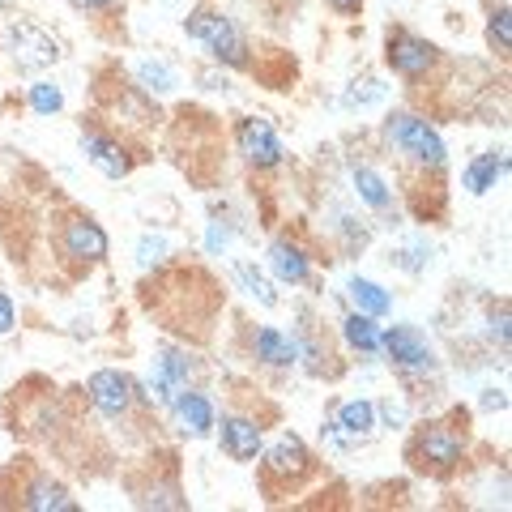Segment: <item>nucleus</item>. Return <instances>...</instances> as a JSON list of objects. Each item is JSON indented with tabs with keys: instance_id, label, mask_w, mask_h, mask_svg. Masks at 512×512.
I'll return each instance as SVG.
<instances>
[{
	"instance_id": "28",
	"label": "nucleus",
	"mask_w": 512,
	"mask_h": 512,
	"mask_svg": "<svg viewBox=\"0 0 512 512\" xmlns=\"http://www.w3.org/2000/svg\"><path fill=\"white\" fill-rule=\"evenodd\" d=\"M163 256H167V239H163V235H146V239L137 244V261L146 265V269H150V265H158Z\"/></svg>"
},
{
	"instance_id": "19",
	"label": "nucleus",
	"mask_w": 512,
	"mask_h": 512,
	"mask_svg": "<svg viewBox=\"0 0 512 512\" xmlns=\"http://www.w3.org/2000/svg\"><path fill=\"white\" fill-rule=\"evenodd\" d=\"M350 184H355L359 201H367L376 214H389V210H393V188L384 184V175H380V171H372V167H355V171H350Z\"/></svg>"
},
{
	"instance_id": "11",
	"label": "nucleus",
	"mask_w": 512,
	"mask_h": 512,
	"mask_svg": "<svg viewBox=\"0 0 512 512\" xmlns=\"http://www.w3.org/2000/svg\"><path fill=\"white\" fill-rule=\"evenodd\" d=\"M171 414H175V423H180V431H188V436H210V427H214V402L197 389L175 393Z\"/></svg>"
},
{
	"instance_id": "29",
	"label": "nucleus",
	"mask_w": 512,
	"mask_h": 512,
	"mask_svg": "<svg viewBox=\"0 0 512 512\" xmlns=\"http://www.w3.org/2000/svg\"><path fill=\"white\" fill-rule=\"evenodd\" d=\"M376 414H380V419L389 423V427H402V423H406V406H397L393 397H389V402H380V406H376Z\"/></svg>"
},
{
	"instance_id": "2",
	"label": "nucleus",
	"mask_w": 512,
	"mask_h": 512,
	"mask_svg": "<svg viewBox=\"0 0 512 512\" xmlns=\"http://www.w3.org/2000/svg\"><path fill=\"white\" fill-rule=\"evenodd\" d=\"M406 453L423 474H448V470L461 466V457H466V440H461L457 427H448V423H427V427H419V436L410 440Z\"/></svg>"
},
{
	"instance_id": "16",
	"label": "nucleus",
	"mask_w": 512,
	"mask_h": 512,
	"mask_svg": "<svg viewBox=\"0 0 512 512\" xmlns=\"http://www.w3.org/2000/svg\"><path fill=\"white\" fill-rule=\"evenodd\" d=\"M269 269H274L282 282L299 286V282H308L312 261H308V252H303L299 244H291V239H278V244L269 248Z\"/></svg>"
},
{
	"instance_id": "22",
	"label": "nucleus",
	"mask_w": 512,
	"mask_h": 512,
	"mask_svg": "<svg viewBox=\"0 0 512 512\" xmlns=\"http://www.w3.org/2000/svg\"><path fill=\"white\" fill-rule=\"evenodd\" d=\"M137 82H141V90H150V94H171L175 86H180V77H175V69L167 60H141L137 64Z\"/></svg>"
},
{
	"instance_id": "15",
	"label": "nucleus",
	"mask_w": 512,
	"mask_h": 512,
	"mask_svg": "<svg viewBox=\"0 0 512 512\" xmlns=\"http://www.w3.org/2000/svg\"><path fill=\"white\" fill-rule=\"evenodd\" d=\"M82 154L90 167H99L107 180H124L128 175V158H124V146H116L111 137L103 133H82Z\"/></svg>"
},
{
	"instance_id": "13",
	"label": "nucleus",
	"mask_w": 512,
	"mask_h": 512,
	"mask_svg": "<svg viewBox=\"0 0 512 512\" xmlns=\"http://www.w3.org/2000/svg\"><path fill=\"white\" fill-rule=\"evenodd\" d=\"M308 466H312V457H308V448H303L299 436H282L265 453V474L269 478H299V474H308Z\"/></svg>"
},
{
	"instance_id": "30",
	"label": "nucleus",
	"mask_w": 512,
	"mask_h": 512,
	"mask_svg": "<svg viewBox=\"0 0 512 512\" xmlns=\"http://www.w3.org/2000/svg\"><path fill=\"white\" fill-rule=\"evenodd\" d=\"M13 325H18V308H13V299L0 291V333H9Z\"/></svg>"
},
{
	"instance_id": "27",
	"label": "nucleus",
	"mask_w": 512,
	"mask_h": 512,
	"mask_svg": "<svg viewBox=\"0 0 512 512\" xmlns=\"http://www.w3.org/2000/svg\"><path fill=\"white\" fill-rule=\"evenodd\" d=\"M380 99H384V86L376 77H363V82H355L346 90V107H367V103H380Z\"/></svg>"
},
{
	"instance_id": "25",
	"label": "nucleus",
	"mask_w": 512,
	"mask_h": 512,
	"mask_svg": "<svg viewBox=\"0 0 512 512\" xmlns=\"http://www.w3.org/2000/svg\"><path fill=\"white\" fill-rule=\"evenodd\" d=\"M30 107L39 111V116H56V111L64 107V94L56 82H35L30 86Z\"/></svg>"
},
{
	"instance_id": "31",
	"label": "nucleus",
	"mask_w": 512,
	"mask_h": 512,
	"mask_svg": "<svg viewBox=\"0 0 512 512\" xmlns=\"http://www.w3.org/2000/svg\"><path fill=\"white\" fill-rule=\"evenodd\" d=\"M227 239H231V231L222 227V222H210V235H205V244H210V252H222V248H227Z\"/></svg>"
},
{
	"instance_id": "4",
	"label": "nucleus",
	"mask_w": 512,
	"mask_h": 512,
	"mask_svg": "<svg viewBox=\"0 0 512 512\" xmlns=\"http://www.w3.org/2000/svg\"><path fill=\"white\" fill-rule=\"evenodd\" d=\"M380 350L410 376H436V367H440L436 350L427 346V338L414 325H393L389 333H380Z\"/></svg>"
},
{
	"instance_id": "32",
	"label": "nucleus",
	"mask_w": 512,
	"mask_h": 512,
	"mask_svg": "<svg viewBox=\"0 0 512 512\" xmlns=\"http://www.w3.org/2000/svg\"><path fill=\"white\" fill-rule=\"evenodd\" d=\"M483 406H487V410H504V406H508V397H504V389H487V397H483Z\"/></svg>"
},
{
	"instance_id": "26",
	"label": "nucleus",
	"mask_w": 512,
	"mask_h": 512,
	"mask_svg": "<svg viewBox=\"0 0 512 512\" xmlns=\"http://www.w3.org/2000/svg\"><path fill=\"white\" fill-rule=\"evenodd\" d=\"M487 39H491L495 52H508V47H512V22H508V9H504V5L491 13V22H487Z\"/></svg>"
},
{
	"instance_id": "23",
	"label": "nucleus",
	"mask_w": 512,
	"mask_h": 512,
	"mask_svg": "<svg viewBox=\"0 0 512 512\" xmlns=\"http://www.w3.org/2000/svg\"><path fill=\"white\" fill-rule=\"evenodd\" d=\"M154 372L167 380L171 393H180V389H188V380H192V363H188L184 355H175V350H163V355H158V363H154Z\"/></svg>"
},
{
	"instance_id": "3",
	"label": "nucleus",
	"mask_w": 512,
	"mask_h": 512,
	"mask_svg": "<svg viewBox=\"0 0 512 512\" xmlns=\"http://www.w3.org/2000/svg\"><path fill=\"white\" fill-rule=\"evenodd\" d=\"M188 39L205 43V52H210L218 64H248V43L244 35H239V26L231 18H222V13H192V18L184 22Z\"/></svg>"
},
{
	"instance_id": "12",
	"label": "nucleus",
	"mask_w": 512,
	"mask_h": 512,
	"mask_svg": "<svg viewBox=\"0 0 512 512\" xmlns=\"http://www.w3.org/2000/svg\"><path fill=\"white\" fill-rule=\"evenodd\" d=\"M222 453L231 461H256V453H261V427H256V419L227 414L222 419Z\"/></svg>"
},
{
	"instance_id": "18",
	"label": "nucleus",
	"mask_w": 512,
	"mask_h": 512,
	"mask_svg": "<svg viewBox=\"0 0 512 512\" xmlns=\"http://www.w3.org/2000/svg\"><path fill=\"white\" fill-rule=\"evenodd\" d=\"M22 508H35V512H73L77 500L52 478H35L26 491H22Z\"/></svg>"
},
{
	"instance_id": "14",
	"label": "nucleus",
	"mask_w": 512,
	"mask_h": 512,
	"mask_svg": "<svg viewBox=\"0 0 512 512\" xmlns=\"http://www.w3.org/2000/svg\"><path fill=\"white\" fill-rule=\"evenodd\" d=\"M252 355L261 359V363H269V367H295L299 363V342L286 338L282 329L265 325V329L252 333Z\"/></svg>"
},
{
	"instance_id": "20",
	"label": "nucleus",
	"mask_w": 512,
	"mask_h": 512,
	"mask_svg": "<svg viewBox=\"0 0 512 512\" xmlns=\"http://www.w3.org/2000/svg\"><path fill=\"white\" fill-rule=\"evenodd\" d=\"M342 338L350 350L359 355H380V329H376V316H363V312H350L342 320Z\"/></svg>"
},
{
	"instance_id": "24",
	"label": "nucleus",
	"mask_w": 512,
	"mask_h": 512,
	"mask_svg": "<svg viewBox=\"0 0 512 512\" xmlns=\"http://www.w3.org/2000/svg\"><path fill=\"white\" fill-rule=\"evenodd\" d=\"M235 278L244 282V291H248L256 303H261V308H274V303H278V291L269 286V278H265L256 265H248V261H244V265H235Z\"/></svg>"
},
{
	"instance_id": "34",
	"label": "nucleus",
	"mask_w": 512,
	"mask_h": 512,
	"mask_svg": "<svg viewBox=\"0 0 512 512\" xmlns=\"http://www.w3.org/2000/svg\"><path fill=\"white\" fill-rule=\"evenodd\" d=\"M69 5H77V9H111L116 0H69Z\"/></svg>"
},
{
	"instance_id": "10",
	"label": "nucleus",
	"mask_w": 512,
	"mask_h": 512,
	"mask_svg": "<svg viewBox=\"0 0 512 512\" xmlns=\"http://www.w3.org/2000/svg\"><path fill=\"white\" fill-rule=\"evenodd\" d=\"M389 64H393V73H402V77H423L431 64H436V47H431L427 39L419 35H406V30H393L389 35Z\"/></svg>"
},
{
	"instance_id": "9",
	"label": "nucleus",
	"mask_w": 512,
	"mask_h": 512,
	"mask_svg": "<svg viewBox=\"0 0 512 512\" xmlns=\"http://www.w3.org/2000/svg\"><path fill=\"white\" fill-rule=\"evenodd\" d=\"M13 60L22 64V69H47V64L60 60V43L47 35V30L30 26V22H18L13 26Z\"/></svg>"
},
{
	"instance_id": "7",
	"label": "nucleus",
	"mask_w": 512,
	"mask_h": 512,
	"mask_svg": "<svg viewBox=\"0 0 512 512\" xmlns=\"http://www.w3.org/2000/svg\"><path fill=\"white\" fill-rule=\"evenodd\" d=\"M235 141H239V154H244L252 167H278L282 163V141L274 133V124L261 120V116H248L239 124Z\"/></svg>"
},
{
	"instance_id": "17",
	"label": "nucleus",
	"mask_w": 512,
	"mask_h": 512,
	"mask_svg": "<svg viewBox=\"0 0 512 512\" xmlns=\"http://www.w3.org/2000/svg\"><path fill=\"white\" fill-rule=\"evenodd\" d=\"M504 175H508V158H504V150H487V154H478L474 163L466 167L461 184H466L474 197H483V192H491L495 180H504Z\"/></svg>"
},
{
	"instance_id": "5",
	"label": "nucleus",
	"mask_w": 512,
	"mask_h": 512,
	"mask_svg": "<svg viewBox=\"0 0 512 512\" xmlns=\"http://www.w3.org/2000/svg\"><path fill=\"white\" fill-rule=\"evenodd\" d=\"M94 410L103 414V419H124L128 410L137 402V380L116 372V367H103V372H94L90 384H86Z\"/></svg>"
},
{
	"instance_id": "8",
	"label": "nucleus",
	"mask_w": 512,
	"mask_h": 512,
	"mask_svg": "<svg viewBox=\"0 0 512 512\" xmlns=\"http://www.w3.org/2000/svg\"><path fill=\"white\" fill-rule=\"evenodd\" d=\"M325 431V436L333 440V444H359V440H367L376 431V406L372 402H346V406H338V414H333V419L320 427Z\"/></svg>"
},
{
	"instance_id": "6",
	"label": "nucleus",
	"mask_w": 512,
	"mask_h": 512,
	"mask_svg": "<svg viewBox=\"0 0 512 512\" xmlns=\"http://www.w3.org/2000/svg\"><path fill=\"white\" fill-rule=\"evenodd\" d=\"M60 252L69 256V261H82V265H99L107 256V235L99 222L90 218H69L60 227Z\"/></svg>"
},
{
	"instance_id": "21",
	"label": "nucleus",
	"mask_w": 512,
	"mask_h": 512,
	"mask_svg": "<svg viewBox=\"0 0 512 512\" xmlns=\"http://www.w3.org/2000/svg\"><path fill=\"white\" fill-rule=\"evenodd\" d=\"M346 291H350V303H355V312H363V316H384V312L393 308L389 291H384V286H376V282H367V278H350Z\"/></svg>"
},
{
	"instance_id": "1",
	"label": "nucleus",
	"mask_w": 512,
	"mask_h": 512,
	"mask_svg": "<svg viewBox=\"0 0 512 512\" xmlns=\"http://www.w3.org/2000/svg\"><path fill=\"white\" fill-rule=\"evenodd\" d=\"M384 137H389L406 158H414L423 171H444V163H448V150H444L440 133L427 120L410 116V111H393V116L384 120Z\"/></svg>"
},
{
	"instance_id": "33",
	"label": "nucleus",
	"mask_w": 512,
	"mask_h": 512,
	"mask_svg": "<svg viewBox=\"0 0 512 512\" xmlns=\"http://www.w3.org/2000/svg\"><path fill=\"white\" fill-rule=\"evenodd\" d=\"M329 5L338 9L342 18H350V13H359V9H363V0H329Z\"/></svg>"
}]
</instances>
